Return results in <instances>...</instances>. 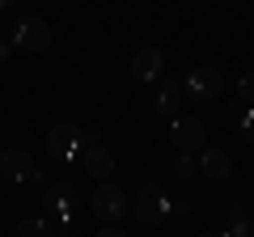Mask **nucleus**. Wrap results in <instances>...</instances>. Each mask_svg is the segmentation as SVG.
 I'll list each match as a JSON object with an SVG mask.
<instances>
[{
    "label": "nucleus",
    "mask_w": 254,
    "mask_h": 237,
    "mask_svg": "<svg viewBox=\"0 0 254 237\" xmlns=\"http://www.w3.org/2000/svg\"><path fill=\"white\" fill-rule=\"evenodd\" d=\"M76 203H81L76 182H47V191H43V216L47 220L72 225V220H76Z\"/></svg>",
    "instance_id": "1"
},
{
    "label": "nucleus",
    "mask_w": 254,
    "mask_h": 237,
    "mask_svg": "<svg viewBox=\"0 0 254 237\" xmlns=\"http://www.w3.org/2000/svg\"><path fill=\"white\" fill-rule=\"evenodd\" d=\"M182 93H187L190 102H216L220 93H225V76H220V68L199 64V68H190V72H187Z\"/></svg>",
    "instance_id": "2"
},
{
    "label": "nucleus",
    "mask_w": 254,
    "mask_h": 237,
    "mask_svg": "<svg viewBox=\"0 0 254 237\" xmlns=\"http://www.w3.org/2000/svg\"><path fill=\"white\" fill-rule=\"evenodd\" d=\"M131 212H136L140 225H161L165 216H170V199H165L161 182H144L136 191V199H131Z\"/></svg>",
    "instance_id": "3"
},
{
    "label": "nucleus",
    "mask_w": 254,
    "mask_h": 237,
    "mask_svg": "<svg viewBox=\"0 0 254 237\" xmlns=\"http://www.w3.org/2000/svg\"><path fill=\"white\" fill-rule=\"evenodd\" d=\"M85 144H89V136H85L76 123H55V127L47 131V153H51L55 161H72V157H81Z\"/></svg>",
    "instance_id": "4"
},
{
    "label": "nucleus",
    "mask_w": 254,
    "mask_h": 237,
    "mask_svg": "<svg viewBox=\"0 0 254 237\" xmlns=\"http://www.w3.org/2000/svg\"><path fill=\"white\" fill-rule=\"evenodd\" d=\"M170 144L178 148V153H203V148H208V127H203V118L178 115L174 127H170Z\"/></svg>",
    "instance_id": "5"
},
{
    "label": "nucleus",
    "mask_w": 254,
    "mask_h": 237,
    "mask_svg": "<svg viewBox=\"0 0 254 237\" xmlns=\"http://www.w3.org/2000/svg\"><path fill=\"white\" fill-rule=\"evenodd\" d=\"M13 47H21V51H51V26H47L43 17H21L17 26H13Z\"/></svg>",
    "instance_id": "6"
},
{
    "label": "nucleus",
    "mask_w": 254,
    "mask_h": 237,
    "mask_svg": "<svg viewBox=\"0 0 254 237\" xmlns=\"http://www.w3.org/2000/svg\"><path fill=\"white\" fill-rule=\"evenodd\" d=\"M89 208H93V216H98V220H106V225H115V220H119V216L127 212V195L119 191L115 182H102L98 191H93Z\"/></svg>",
    "instance_id": "7"
},
{
    "label": "nucleus",
    "mask_w": 254,
    "mask_h": 237,
    "mask_svg": "<svg viewBox=\"0 0 254 237\" xmlns=\"http://www.w3.org/2000/svg\"><path fill=\"white\" fill-rule=\"evenodd\" d=\"M81 165H85L89 178H102V182H106L110 174H115V153H110L106 144H98V140H89V144L81 148Z\"/></svg>",
    "instance_id": "8"
},
{
    "label": "nucleus",
    "mask_w": 254,
    "mask_h": 237,
    "mask_svg": "<svg viewBox=\"0 0 254 237\" xmlns=\"http://www.w3.org/2000/svg\"><path fill=\"white\" fill-rule=\"evenodd\" d=\"M34 157L26 153V148H4L0 153V174L9 178V182H30V174H34Z\"/></svg>",
    "instance_id": "9"
},
{
    "label": "nucleus",
    "mask_w": 254,
    "mask_h": 237,
    "mask_svg": "<svg viewBox=\"0 0 254 237\" xmlns=\"http://www.w3.org/2000/svg\"><path fill=\"white\" fill-rule=\"evenodd\" d=\"M161 68H165L161 47H140L136 59H131V76H136V81H157V76H161Z\"/></svg>",
    "instance_id": "10"
},
{
    "label": "nucleus",
    "mask_w": 254,
    "mask_h": 237,
    "mask_svg": "<svg viewBox=\"0 0 254 237\" xmlns=\"http://www.w3.org/2000/svg\"><path fill=\"white\" fill-rule=\"evenodd\" d=\"M182 81H161V89H157V98H153V110L161 118H178V106H182Z\"/></svg>",
    "instance_id": "11"
},
{
    "label": "nucleus",
    "mask_w": 254,
    "mask_h": 237,
    "mask_svg": "<svg viewBox=\"0 0 254 237\" xmlns=\"http://www.w3.org/2000/svg\"><path fill=\"white\" fill-rule=\"evenodd\" d=\"M225 229H229V237H250L254 233V216H250V203L246 199H233L225 208Z\"/></svg>",
    "instance_id": "12"
},
{
    "label": "nucleus",
    "mask_w": 254,
    "mask_h": 237,
    "mask_svg": "<svg viewBox=\"0 0 254 237\" xmlns=\"http://www.w3.org/2000/svg\"><path fill=\"white\" fill-rule=\"evenodd\" d=\"M199 170L208 174V178H229V174H233V157L225 153V148H203L199 153Z\"/></svg>",
    "instance_id": "13"
},
{
    "label": "nucleus",
    "mask_w": 254,
    "mask_h": 237,
    "mask_svg": "<svg viewBox=\"0 0 254 237\" xmlns=\"http://www.w3.org/2000/svg\"><path fill=\"white\" fill-rule=\"evenodd\" d=\"M17 237H55V220H47V216H21L17 220Z\"/></svg>",
    "instance_id": "14"
},
{
    "label": "nucleus",
    "mask_w": 254,
    "mask_h": 237,
    "mask_svg": "<svg viewBox=\"0 0 254 237\" xmlns=\"http://www.w3.org/2000/svg\"><path fill=\"white\" fill-rule=\"evenodd\" d=\"M233 118H237V127H242V140L254 148V106H237Z\"/></svg>",
    "instance_id": "15"
},
{
    "label": "nucleus",
    "mask_w": 254,
    "mask_h": 237,
    "mask_svg": "<svg viewBox=\"0 0 254 237\" xmlns=\"http://www.w3.org/2000/svg\"><path fill=\"white\" fill-rule=\"evenodd\" d=\"M195 170H199L195 153H178V157H174V178H190Z\"/></svg>",
    "instance_id": "16"
},
{
    "label": "nucleus",
    "mask_w": 254,
    "mask_h": 237,
    "mask_svg": "<svg viewBox=\"0 0 254 237\" xmlns=\"http://www.w3.org/2000/svg\"><path fill=\"white\" fill-rule=\"evenodd\" d=\"M237 98H242L246 106H254V72H246L242 81H237Z\"/></svg>",
    "instance_id": "17"
},
{
    "label": "nucleus",
    "mask_w": 254,
    "mask_h": 237,
    "mask_svg": "<svg viewBox=\"0 0 254 237\" xmlns=\"http://www.w3.org/2000/svg\"><path fill=\"white\" fill-rule=\"evenodd\" d=\"M187 212H190V203H187V199H178V203H170V216H165V220H182Z\"/></svg>",
    "instance_id": "18"
},
{
    "label": "nucleus",
    "mask_w": 254,
    "mask_h": 237,
    "mask_svg": "<svg viewBox=\"0 0 254 237\" xmlns=\"http://www.w3.org/2000/svg\"><path fill=\"white\" fill-rule=\"evenodd\" d=\"M93 237H127V233H123V229H119V225H106V229H98V233H93Z\"/></svg>",
    "instance_id": "19"
},
{
    "label": "nucleus",
    "mask_w": 254,
    "mask_h": 237,
    "mask_svg": "<svg viewBox=\"0 0 254 237\" xmlns=\"http://www.w3.org/2000/svg\"><path fill=\"white\" fill-rule=\"evenodd\" d=\"M9 55H13V43H9V38H0V64H4Z\"/></svg>",
    "instance_id": "20"
},
{
    "label": "nucleus",
    "mask_w": 254,
    "mask_h": 237,
    "mask_svg": "<svg viewBox=\"0 0 254 237\" xmlns=\"http://www.w3.org/2000/svg\"><path fill=\"white\" fill-rule=\"evenodd\" d=\"M55 237H81V233H76L72 225H64V229H60V233H55Z\"/></svg>",
    "instance_id": "21"
},
{
    "label": "nucleus",
    "mask_w": 254,
    "mask_h": 237,
    "mask_svg": "<svg viewBox=\"0 0 254 237\" xmlns=\"http://www.w3.org/2000/svg\"><path fill=\"white\" fill-rule=\"evenodd\" d=\"M13 4H17V0H0V9H13Z\"/></svg>",
    "instance_id": "22"
},
{
    "label": "nucleus",
    "mask_w": 254,
    "mask_h": 237,
    "mask_svg": "<svg viewBox=\"0 0 254 237\" xmlns=\"http://www.w3.org/2000/svg\"><path fill=\"white\" fill-rule=\"evenodd\" d=\"M199 237H229V233H199Z\"/></svg>",
    "instance_id": "23"
},
{
    "label": "nucleus",
    "mask_w": 254,
    "mask_h": 237,
    "mask_svg": "<svg viewBox=\"0 0 254 237\" xmlns=\"http://www.w3.org/2000/svg\"><path fill=\"white\" fill-rule=\"evenodd\" d=\"M250 237H254V233H250Z\"/></svg>",
    "instance_id": "24"
}]
</instances>
